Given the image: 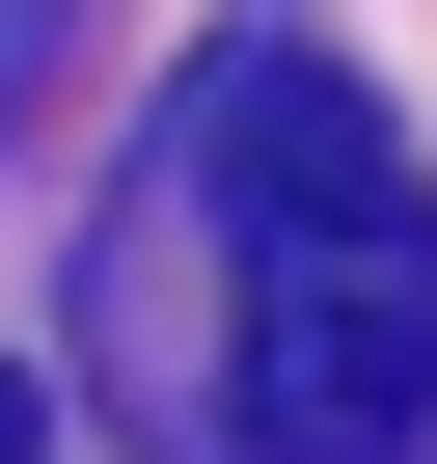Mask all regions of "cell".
I'll list each match as a JSON object with an SVG mask.
<instances>
[{
	"mask_svg": "<svg viewBox=\"0 0 437 464\" xmlns=\"http://www.w3.org/2000/svg\"><path fill=\"white\" fill-rule=\"evenodd\" d=\"M191 218H218V464H437V191L301 28L191 82Z\"/></svg>",
	"mask_w": 437,
	"mask_h": 464,
	"instance_id": "cell-1",
	"label": "cell"
},
{
	"mask_svg": "<svg viewBox=\"0 0 437 464\" xmlns=\"http://www.w3.org/2000/svg\"><path fill=\"white\" fill-rule=\"evenodd\" d=\"M28 82H55V0H0V137H28Z\"/></svg>",
	"mask_w": 437,
	"mask_h": 464,
	"instance_id": "cell-2",
	"label": "cell"
},
{
	"mask_svg": "<svg viewBox=\"0 0 437 464\" xmlns=\"http://www.w3.org/2000/svg\"><path fill=\"white\" fill-rule=\"evenodd\" d=\"M0 464H55V382H0Z\"/></svg>",
	"mask_w": 437,
	"mask_h": 464,
	"instance_id": "cell-3",
	"label": "cell"
}]
</instances>
